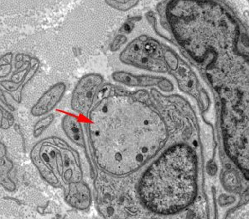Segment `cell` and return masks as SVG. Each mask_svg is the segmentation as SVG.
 <instances>
[{
	"label": "cell",
	"instance_id": "1",
	"mask_svg": "<svg viewBox=\"0 0 249 219\" xmlns=\"http://www.w3.org/2000/svg\"><path fill=\"white\" fill-rule=\"evenodd\" d=\"M197 190V157L191 146L179 144L148 166L140 178L138 195L149 212L172 215L188 207Z\"/></svg>",
	"mask_w": 249,
	"mask_h": 219
},
{
	"label": "cell",
	"instance_id": "2",
	"mask_svg": "<svg viewBox=\"0 0 249 219\" xmlns=\"http://www.w3.org/2000/svg\"><path fill=\"white\" fill-rule=\"evenodd\" d=\"M30 155L41 178L50 186L61 187L62 157L61 148L53 136L44 138L35 144Z\"/></svg>",
	"mask_w": 249,
	"mask_h": 219
},
{
	"label": "cell",
	"instance_id": "3",
	"mask_svg": "<svg viewBox=\"0 0 249 219\" xmlns=\"http://www.w3.org/2000/svg\"><path fill=\"white\" fill-rule=\"evenodd\" d=\"M15 67L10 79L0 80V87L5 90L16 103L22 99V91L28 82L33 78L39 71L40 61L26 54L15 55Z\"/></svg>",
	"mask_w": 249,
	"mask_h": 219
},
{
	"label": "cell",
	"instance_id": "4",
	"mask_svg": "<svg viewBox=\"0 0 249 219\" xmlns=\"http://www.w3.org/2000/svg\"><path fill=\"white\" fill-rule=\"evenodd\" d=\"M103 81V77L96 73L88 74L80 79L73 90L71 99V107L75 113L89 115Z\"/></svg>",
	"mask_w": 249,
	"mask_h": 219
},
{
	"label": "cell",
	"instance_id": "5",
	"mask_svg": "<svg viewBox=\"0 0 249 219\" xmlns=\"http://www.w3.org/2000/svg\"><path fill=\"white\" fill-rule=\"evenodd\" d=\"M67 90V85L60 82L51 86L46 90L36 103L31 107V114L34 118H40L52 113L58 104L61 103Z\"/></svg>",
	"mask_w": 249,
	"mask_h": 219
},
{
	"label": "cell",
	"instance_id": "6",
	"mask_svg": "<svg viewBox=\"0 0 249 219\" xmlns=\"http://www.w3.org/2000/svg\"><path fill=\"white\" fill-rule=\"evenodd\" d=\"M68 189L65 196V201L70 207L79 210L88 209L91 202V192L89 186L82 182L67 184Z\"/></svg>",
	"mask_w": 249,
	"mask_h": 219
},
{
	"label": "cell",
	"instance_id": "7",
	"mask_svg": "<svg viewBox=\"0 0 249 219\" xmlns=\"http://www.w3.org/2000/svg\"><path fill=\"white\" fill-rule=\"evenodd\" d=\"M61 128L67 139L82 149L86 148V139L79 119L72 114H66L61 119Z\"/></svg>",
	"mask_w": 249,
	"mask_h": 219
},
{
	"label": "cell",
	"instance_id": "8",
	"mask_svg": "<svg viewBox=\"0 0 249 219\" xmlns=\"http://www.w3.org/2000/svg\"><path fill=\"white\" fill-rule=\"evenodd\" d=\"M113 79L117 80L118 82H122L125 85L128 86H152L160 85V82H164L166 79L162 77L150 76H133L130 73L119 72L113 73Z\"/></svg>",
	"mask_w": 249,
	"mask_h": 219
},
{
	"label": "cell",
	"instance_id": "9",
	"mask_svg": "<svg viewBox=\"0 0 249 219\" xmlns=\"http://www.w3.org/2000/svg\"><path fill=\"white\" fill-rule=\"evenodd\" d=\"M14 169L12 161L7 156L0 158V185L9 192L16 190V182L11 179L10 172Z\"/></svg>",
	"mask_w": 249,
	"mask_h": 219
},
{
	"label": "cell",
	"instance_id": "10",
	"mask_svg": "<svg viewBox=\"0 0 249 219\" xmlns=\"http://www.w3.org/2000/svg\"><path fill=\"white\" fill-rule=\"evenodd\" d=\"M55 114L52 113L40 117V119L34 125L33 137L35 139H39L52 125V123L55 120Z\"/></svg>",
	"mask_w": 249,
	"mask_h": 219
},
{
	"label": "cell",
	"instance_id": "11",
	"mask_svg": "<svg viewBox=\"0 0 249 219\" xmlns=\"http://www.w3.org/2000/svg\"><path fill=\"white\" fill-rule=\"evenodd\" d=\"M14 54L8 52L0 57V80L6 79L13 72Z\"/></svg>",
	"mask_w": 249,
	"mask_h": 219
},
{
	"label": "cell",
	"instance_id": "12",
	"mask_svg": "<svg viewBox=\"0 0 249 219\" xmlns=\"http://www.w3.org/2000/svg\"><path fill=\"white\" fill-rule=\"evenodd\" d=\"M15 123V118L12 113L7 110L3 104H0V128L9 129Z\"/></svg>",
	"mask_w": 249,
	"mask_h": 219
},
{
	"label": "cell",
	"instance_id": "13",
	"mask_svg": "<svg viewBox=\"0 0 249 219\" xmlns=\"http://www.w3.org/2000/svg\"><path fill=\"white\" fill-rule=\"evenodd\" d=\"M8 94L9 93L0 87V102L2 103L3 106L6 108L7 110H9L10 112H14L15 109L11 104H9V102L8 101V97H7Z\"/></svg>",
	"mask_w": 249,
	"mask_h": 219
},
{
	"label": "cell",
	"instance_id": "14",
	"mask_svg": "<svg viewBox=\"0 0 249 219\" xmlns=\"http://www.w3.org/2000/svg\"><path fill=\"white\" fill-rule=\"evenodd\" d=\"M14 128H15L16 133L21 137L22 142H23V149H24V151H25V140H24V134H23V132H22L21 128H20V126L18 124H16V125H14Z\"/></svg>",
	"mask_w": 249,
	"mask_h": 219
},
{
	"label": "cell",
	"instance_id": "15",
	"mask_svg": "<svg viewBox=\"0 0 249 219\" xmlns=\"http://www.w3.org/2000/svg\"><path fill=\"white\" fill-rule=\"evenodd\" d=\"M46 207H47V204H46L45 207H37V211L39 212V213H41V214H44L45 213V210L46 209Z\"/></svg>",
	"mask_w": 249,
	"mask_h": 219
},
{
	"label": "cell",
	"instance_id": "16",
	"mask_svg": "<svg viewBox=\"0 0 249 219\" xmlns=\"http://www.w3.org/2000/svg\"><path fill=\"white\" fill-rule=\"evenodd\" d=\"M3 198H4V199H6V200L8 199V200H13V201H16V202L18 204V205H20V204H21V202H20L19 201H18L16 198H10V197H4Z\"/></svg>",
	"mask_w": 249,
	"mask_h": 219
},
{
	"label": "cell",
	"instance_id": "17",
	"mask_svg": "<svg viewBox=\"0 0 249 219\" xmlns=\"http://www.w3.org/2000/svg\"><path fill=\"white\" fill-rule=\"evenodd\" d=\"M55 219V218H53V219Z\"/></svg>",
	"mask_w": 249,
	"mask_h": 219
}]
</instances>
